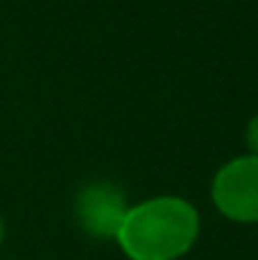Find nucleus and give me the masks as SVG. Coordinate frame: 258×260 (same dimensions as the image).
I'll list each match as a JSON object with an SVG mask.
<instances>
[{
    "label": "nucleus",
    "mask_w": 258,
    "mask_h": 260,
    "mask_svg": "<svg viewBox=\"0 0 258 260\" xmlns=\"http://www.w3.org/2000/svg\"><path fill=\"white\" fill-rule=\"evenodd\" d=\"M200 215L182 197H152L127 210L117 243L129 260H177L197 240Z\"/></svg>",
    "instance_id": "1"
},
{
    "label": "nucleus",
    "mask_w": 258,
    "mask_h": 260,
    "mask_svg": "<svg viewBox=\"0 0 258 260\" xmlns=\"http://www.w3.org/2000/svg\"><path fill=\"white\" fill-rule=\"evenodd\" d=\"M215 207L236 222H258V157H238L213 179Z\"/></svg>",
    "instance_id": "2"
},
{
    "label": "nucleus",
    "mask_w": 258,
    "mask_h": 260,
    "mask_svg": "<svg viewBox=\"0 0 258 260\" xmlns=\"http://www.w3.org/2000/svg\"><path fill=\"white\" fill-rule=\"evenodd\" d=\"M127 194L111 182H91L76 194V220L81 230L99 240H114L127 215Z\"/></svg>",
    "instance_id": "3"
},
{
    "label": "nucleus",
    "mask_w": 258,
    "mask_h": 260,
    "mask_svg": "<svg viewBox=\"0 0 258 260\" xmlns=\"http://www.w3.org/2000/svg\"><path fill=\"white\" fill-rule=\"evenodd\" d=\"M246 144H248V149L253 152V157H258V116L251 119V124H248V129H246Z\"/></svg>",
    "instance_id": "4"
},
{
    "label": "nucleus",
    "mask_w": 258,
    "mask_h": 260,
    "mask_svg": "<svg viewBox=\"0 0 258 260\" xmlns=\"http://www.w3.org/2000/svg\"><path fill=\"white\" fill-rule=\"evenodd\" d=\"M3 238H5V225H3V217H0V245H3Z\"/></svg>",
    "instance_id": "5"
}]
</instances>
